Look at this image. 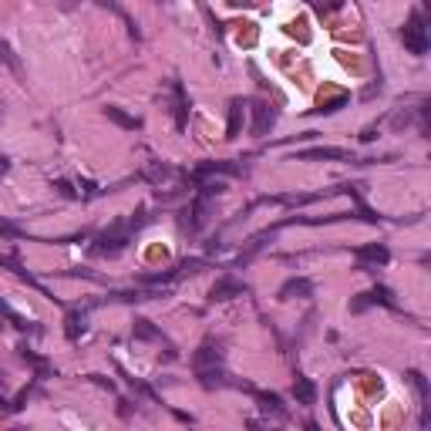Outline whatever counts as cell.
<instances>
[{
    "mask_svg": "<svg viewBox=\"0 0 431 431\" xmlns=\"http://www.w3.org/2000/svg\"><path fill=\"white\" fill-rule=\"evenodd\" d=\"M77 333H84V313H68V337L77 340Z\"/></svg>",
    "mask_w": 431,
    "mask_h": 431,
    "instance_id": "d6986e66",
    "label": "cell"
},
{
    "mask_svg": "<svg viewBox=\"0 0 431 431\" xmlns=\"http://www.w3.org/2000/svg\"><path fill=\"white\" fill-rule=\"evenodd\" d=\"M135 337H138V340H162V333H158L149 320H135Z\"/></svg>",
    "mask_w": 431,
    "mask_h": 431,
    "instance_id": "ac0fdd59",
    "label": "cell"
},
{
    "mask_svg": "<svg viewBox=\"0 0 431 431\" xmlns=\"http://www.w3.org/2000/svg\"><path fill=\"white\" fill-rule=\"evenodd\" d=\"M104 118H108V122H115V125L128 128V131H138V128H142V118H131V115H125V111H122V108H115V104H108V108H104Z\"/></svg>",
    "mask_w": 431,
    "mask_h": 431,
    "instance_id": "5bb4252c",
    "label": "cell"
},
{
    "mask_svg": "<svg viewBox=\"0 0 431 431\" xmlns=\"http://www.w3.org/2000/svg\"><path fill=\"white\" fill-rule=\"evenodd\" d=\"M21 357H24V360H30V364H34V367H37L41 374H48V360H41V357H37V354H30L27 347H21Z\"/></svg>",
    "mask_w": 431,
    "mask_h": 431,
    "instance_id": "44dd1931",
    "label": "cell"
},
{
    "mask_svg": "<svg viewBox=\"0 0 431 431\" xmlns=\"http://www.w3.org/2000/svg\"><path fill=\"white\" fill-rule=\"evenodd\" d=\"M192 371H196V378L212 374V371H223V351H219V344L205 340L203 347L192 354Z\"/></svg>",
    "mask_w": 431,
    "mask_h": 431,
    "instance_id": "277c9868",
    "label": "cell"
},
{
    "mask_svg": "<svg viewBox=\"0 0 431 431\" xmlns=\"http://www.w3.org/2000/svg\"><path fill=\"white\" fill-rule=\"evenodd\" d=\"M142 176L149 178V182H162V178L172 176V169H169V165H162V162H149V165L142 169Z\"/></svg>",
    "mask_w": 431,
    "mask_h": 431,
    "instance_id": "e0dca14e",
    "label": "cell"
},
{
    "mask_svg": "<svg viewBox=\"0 0 431 431\" xmlns=\"http://www.w3.org/2000/svg\"><path fill=\"white\" fill-rule=\"evenodd\" d=\"M0 61H3V64H7V68H10L17 77H24V64H21V57L14 54V48H10L3 37H0Z\"/></svg>",
    "mask_w": 431,
    "mask_h": 431,
    "instance_id": "9a60e30c",
    "label": "cell"
},
{
    "mask_svg": "<svg viewBox=\"0 0 431 431\" xmlns=\"http://www.w3.org/2000/svg\"><path fill=\"white\" fill-rule=\"evenodd\" d=\"M243 98H232L229 102V122H226V138H236L243 131Z\"/></svg>",
    "mask_w": 431,
    "mask_h": 431,
    "instance_id": "7c38bea8",
    "label": "cell"
},
{
    "mask_svg": "<svg viewBox=\"0 0 431 431\" xmlns=\"http://www.w3.org/2000/svg\"><path fill=\"white\" fill-rule=\"evenodd\" d=\"M172 95H176V128L182 131V128L189 125V98H185V91H182V84L178 81H172Z\"/></svg>",
    "mask_w": 431,
    "mask_h": 431,
    "instance_id": "8fae6325",
    "label": "cell"
},
{
    "mask_svg": "<svg viewBox=\"0 0 431 431\" xmlns=\"http://www.w3.org/2000/svg\"><path fill=\"white\" fill-rule=\"evenodd\" d=\"M401 41H405V48L411 54H428V27H425V21H421V14L414 10L411 17H407V24L401 27Z\"/></svg>",
    "mask_w": 431,
    "mask_h": 431,
    "instance_id": "7a4b0ae2",
    "label": "cell"
},
{
    "mask_svg": "<svg viewBox=\"0 0 431 431\" xmlns=\"http://www.w3.org/2000/svg\"><path fill=\"white\" fill-rule=\"evenodd\" d=\"M347 104V95H337V98H330V102H320V108H313L317 115H330V111H340Z\"/></svg>",
    "mask_w": 431,
    "mask_h": 431,
    "instance_id": "ffe728a7",
    "label": "cell"
},
{
    "mask_svg": "<svg viewBox=\"0 0 431 431\" xmlns=\"http://www.w3.org/2000/svg\"><path fill=\"white\" fill-rule=\"evenodd\" d=\"M367 300H371V304L387 306V310H398V300H394V293H391L387 286H374V290L367 293Z\"/></svg>",
    "mask_w": 431,
    "mask_h": 431,
    "instance_id": "2e32d148",
    "label": "cell"
},
{
    "mask_svg": "<svg viewBox=\"0 0 431 431\" xmlns=\"http://www.w3.org/2000/svg\"><path fill=\"white\" fill-rule=\"evenodd\" d=\"M306 431H320V425H317V421H306Z\"/></svg>",
    "mask_w": 431,
    "mask_h": 431,
    "instance_id": "7402d4cb",
    "label": "cell"
},
{
    "mask_svg": "<svg viewBox=\"0 0 431 431\" xmlns=\"http://www.w3.org/2000/svg\"><path fill=\"white\" fill-rule=\"evenodd\" d=\"M357 259H360V263H374V266H384V263L391 259V253H387L380 243H371V246H360V250H357Z\"/></svg>",
    "mask_w": 431,
    "mask_h": 431,
    "instance_id": "4fadbf2b",
    "label": "cell"
},
{
    "mask_svg": "<svg viewBox=\"0 0 431 431\" xmlns=\"http://www.w3.org/2000/svg\"><path fill=\"white\" fill-rule=\"evenodd\" d=\"M250 111H253V135L256 138L270 135V128L277 125V108L270 102H263V98H256V102H250Z\"/></svg>",
    "mask_w": 431,
    "mask_h": 431,
    "instance_id": "8992f818",
    "label": "cell"
},
{
    "mask_svg": "<svg viewBox=\"0 0 431 431\" xmlns=\"http://www.w3.org/2000/svg\"><path fill=\"white\" fill-rule=\"evenodd\" d=\"M300 162H354V155L344 152V149H306L297 152Z\"/></svg>",
    "mask_w": 431,
    "mask_h": 431,
    "instance_id": "52a82bcc",
    "label": "cell"
},
{
    "mask_svg": "<svg viewBox=\"0 0 431 431\" xmlns=\"http://www.w3.org/2000/svg\"><path fill=\"white\" fill-rule=\"evenodd\" d=\"M128 223H118V226H111L108 232H102L98 239H95V246H91V253L95 256H118L122 250L128 246Z\"/></svg>",
    "mask_w": 431,
    "mask_h": 431,
    "instance_id": "3957f363",
    "label": "cell"
},
{
    "mask_svg": "<svg viewBox=\"0 0 431 431\" xmlns=\"http://www.w3.org/2000/svg\"><path fill=\"white\" fill-rule=\"evenodd\" d=\"M293 398H297V405H317V384L310 378H304V374H297V380H293Z\"/></svg>",
    "mask_w": 431,
    "mask_h": 431,
    "instance_id": "30bf717a",
    "label": "cell"
},
{
    "mask_svg": "<svg viewBox=\"0 0 431 431\" xmlns=\"http://www.w3.org/2000/svg\"><path fill=\"white\" fill-rule=\"evenodd\" d=\"M223 192V185L219 182H203V189H199V196L192 199V209H189V223L185 226L192 229V232H199V229L209 223V209H212V196H219Z\"/></svg>",
    "mask_w": 431,
    "mask_h": 431,
    "instance_id": "6da1fadb",
    "label": "cell"
},
{
    "mask_svg": "<svg viewBox=\"0 0 431 431\" xmlns=\"http://www.w3.org/2000/svg\"><path fill=\"white\" fill-rule=\"evenodd\" d=\"M246 293V286L239 283V279L232 277H223L212 283V290H209V300H232V297H243Z\"/></svg>",
    "mask_w": 431,
    "mask_h": 431,
    "instance_id": "ba28073f",
    "label": "cell"
},
{
    "mask_svg": "<svg viewBox=\"0 0 431 431\" xmlns=\"http://www.w3.org/2000/svg\"><path fill=\"white\" fill-rule=\"evenodd\" d=\"M310 293H313V283L304 279V277L286 279V283H283V290H279V297H283V300H306Z\"/></svg>",
    "mask_w": 431,
    "mask_h": 431,
    "instance_id": "9c48e42d",
    "label": "cell"
},
{
    "mask_svg": "<svg viewBox=\"0 0 431 431\" xmlns=\"http://www.w3.org/2000/svg\"><path fill=\"white\" fill-rule=\"evenodd\" d=\"M253 394H256V401H259V411L266 414L263 421L277 431L279 425L286 421V407H283V401H279V394H273V391H253Z\"/></svg>",
    "mask_w": 431,
    "mask_h": 431,
    "instance_id": "5b68a950",
    "label": "cell"
}]
</instances>
